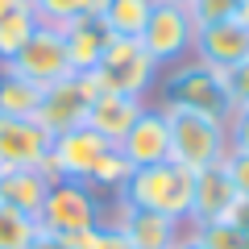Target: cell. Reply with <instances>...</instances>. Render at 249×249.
<instances>
[{
  "mask_svg": "<svg viewBox=\"0 0 249 249\" xmlns=\"http://www.w3.org/2000/svg\"><path fill=\"white\" fill-rule=\"evenodd\" d=\"M162 121L170 133V162L187 166L191 175L204 166H216L229 154V121H216L208 112L162 104Z\"/></svg>",
  "mask_w": 249,
  "mask_h": 249,
  "instance_id": "obj_1",
  "label": "cell"
},
{
  "mask_svg": "<svg viewBox=\"0 0 249 249\" xmlns=\"http://www.w3.org/2000/svg\"><path fill=\"white\" fill-rule=\"evenodd\" d=\"M191 196H196V175L178 162H158V166H137L129 183L121 187L124 204L142 208V212H158L170 220H183L191 212Z\"/></svg>",
  "mask_w": 249,
  "mask_h": 249,
  "instance_id": "obj_2",
  "label": "cell"
},
{
  "mask_svg": "<svg viewBox=\"0 0 249 249\" xmlns=\"http://www.w3.org/2000/svg\"><path fill=\"white\" fill-rule=\"evenodd\" d=\"M162 104L191 108V112H208L216 121H229L237 108L229 96V71L208 67V62H175L170 75L162 79Z\"/></svg>",
  "mask_w": 249,
  "mask_h": 249,
  "instance_id": "obj_3",
  "label": "cell"
},
{
  "mask_svg": "<svg viewBox=\"0 0 249 249\" xmlns=\"http://www.w3.org/2000/svg\"><path fill=\"white\" fill-rule=\"evenodd\" d=\"M100 208H104V199H100L88 183L54 178L50 196H46L42 212H37V229L54 232V237H71V232L96 229L100 224Z\"/></svg>",
  "mask_w": 249,
  "mask_h": 249,
  "instance_id": "obj_4",
  "label": "cell"
},
{
  "mask_svg": "<svg viewBox=\"0 0 249 249\" xmlns=\"http://www.w3.org/2000/svg\"><path fill=\"white\" fill-rule=\"evenodd\" d=\"M100 229H116L129 241V249H175L183 241L187 224L158 212H142V208L124 204L121 196H112V204L100 208Z\"/></svg>",
  "mask_w": 249,
  "mask_h": 249,
  "instance_id": "obj_5",
  "label": "cell"
},
{
  "mask_svg": "<svg viewBox=\"0 0 249 249\" xmlns=\"http://www.w3.org/2000/svg\"><path fill=\"white\" fill-rule=\"evenodd\" d=\"M96 71H100V79H104L108 91L142 100L145 91L154 88V79H158L162 67L142 50L137 37H108L104 54H100V62H96Z\"/></svg>",
  "mask_w": 249,
  "mask_h": 249,
  "instance_id": "obj_6",
  "label": "cell"
},
{
  "mask_svg": "<svg viewBox=\"0 0 249 249\" xmlns=\"http://www.w3.org/2000/svg\"><path fill=\"white\" fill-rule=\"evenodd\" d=\"M142 50L150 54L158 67H175L191 54V42H196V25L187 17L183 4H154L150 21L142 29Z\"/></svg>",
  "mask_w": 249,
  "mask_h": 249,
  "instance_id": "obj_7",
  "label": "cell"
},
{
  "mask_svg": "<svg viewBox=\"0 0 249 249\" xmlns=\"http://www.w3.org/2000/svg\"><path fill=\"white\" fill-rule=\"evenodd\" d=\"M9 67L17 75H25L34 88H50V83L67 79V75H71V62H67L62 29L58 25H37L34 34H29V42L9 58Z\"/></svg>",
  "mask_w": 249,
  "mask_h": 249,
  "instance_id": "obj_8",
  "label": "cell"
},
{
  "mask_svg": "<svg viewBox=\"0 0 249 249\" xmlns=\"http://www.w3.org/2000/svg\"><path fill=\"white\" fill-rule=\"evenodd\" d=\"M108 150H112V145L83 124V129H71V133H58V137H54L50 154H46V162H42V170L50 178H75V183H88L91 166H96Z\"/></svg>",
  "mask_w": 249,
  "mask_h": 249,
  "instance_id": "obj_9",
  "label": "cell"
},
{
  "mask_svg": "<svg viewBox=\"0 0 249 249\" xmlns=\"http://www.w3.org/2000/svg\"><path fill=\"white\" fill-rule=\"evenodd\" d=\"M88 104H91V100L83 96L79 79L67 75V79L42 88V104H37L34 121L42 124L50 137H58V133H71V129H83V121H88Z\"/></svg>",
  "mask_w": 249,
  "mask_h": 249,
  "instance_id": "obj_10",
  "label": "cell"
},
{
  "mask_svg": "<svg viewBox=\"0 0 249 249\" xmlns=\"http://www.w3.org/2000/svg\"><path fill=\"white\" fill-rule=\"evenodd\" d=\"M54 137L37 121H17L0 116V170H21V166H42L50 154Z\"/></svg>",
  "mask_w": 249,
  "mask_h": 249,
  "instance_id": "obj_11",
  "label": "cell"
},
{
  "mask_svg": "<svg viewBox=\"0 0 249 249\" xmlns=\"http://www.w3.org/2000/svg\"><path fill=\"white\" fill-rule=\"evenodd\" d=\"M191 54L208 67H220V71H232L237 62L249 58V25L232 21H216V25L196 29V42H191Z\"/></svg>",
  "mask_w": 249,
  "mask_h": 249,
  "instance_id": "obj_12",
  "label": "cell"
},
{
  "mask_svg": "<svg viewBox=\"0 0 249 249\" xmlns=\"http://www.w3.org/2000/svg\"><path fill=\"white\" fill-rule=\"evenodd\" d=\"M116 150H121V158L133 170L170 162V133H166V121H162V108H145L133 121V129L116 142Z\"/></svg>",
  "mask_w": 249,
  "mask_h": 249,
  "instance_id": "obj_13",
  "label": "cell"
},
{
  "mask_svg": "<svg viewBox=\"0 0 249 249\" xmlns=\"http://www.w3.org/2000/svg\"><path fill=\"white\" fill-rule=\"evenodd\" d=\"M232 204H237V191H232L229 175H224V162H216V166H204V170H196V196H191V212H187V224H191V229L220 224V220H229Z\"/></svg>",
  "mask_w": 249,
  "mask_h": 249,
  "instance_id": "obj_14",
  "label": "cell"
},
{
  "mask_svg": "<svg viewBox=\"0 0 249 249\" xmlns=\"http://www.w3.org/2000/svg\"><path fill=\"white\" fill-rule=\"evenodd\" d=\"M145 112V100H137V96H116V91H108V96H100V100H91L88 104V129L91 133H100L108 145H116L129 129H133V121Z\"/></svg>",
  "mask_w": 249,
  "mask_h": 249,
  "instance_id": "obj_15",
  "label": "cell"
},
{
  "mask_svg": "<svg viewBox=\"0 0 249 249\" xmlns=\"http://www.w3.org/2000/svg\"><path fill=\"white\" fill-rule=\"evenodd\" d=\"M50 183H54V178L46 175L42 166L0 170V204L13 208V212H21V216H34V220H37L46 196H50Z\"/></svg>",
  "mask_w": 249,
  "mask_h": 249,
  "instance_id": "obj_16",
  "label": "cell"
},
{
  "mask_svg": "<svg viewBox=\"0 0 249 249\" xmlns=\"http://www.w3.org/2000/svg\"><path fill=\"white\" fill-rule=\"evenodd\" d=\"M62 42H67L71 75H79V71H91L100 62V54H104V46H108V29L100 25L96 17H75V21L62 25Z\"/></svg>",
  "mask_w": 249,
  "mask_h": 249,
  "instance_id": "obj_17",
  "label": "cell"
},
{
  "mask_svg": "<svg viewBox=\"0 0 249 249\" xmlns=\"http://www.w3.org/2000/svg\"><path fill=\"white\" fill-rule=\"evenodd\" d=\"M37 104H42V88L17 75L9 62H0V116H17V121H34Z\"/></svg>",
  "mask_w": 249,
  "mask_h": 249,
  "instance_id": "obj_18",
  "label": "cell"
},
{
  "mask_svg": "<svg viewBox=\"0 0 249 249\" xmlns=\"http://www.w3.org/2000/svg\"><path fill=\"white\" fill-rule=\"evenodd\" d=\"M150 13L154 0H108V9L100 13V25L108 29V37H142Z\"/></svg>",
  "mask_w": 249,
  "mask_h": 249,
  "instance_id": "obj_19",
  "label": "cell"
},
{
  "mask_svg": "<svg viewBox=\"0 0 249 249\" xmlns=\"http://www.w3.org/2000/svg\"><path fill=\"white\" fill-rule=\"evenodd\" d=\"M37 25H42V21H37L34 4H29V9H9V13H0V62H9L13 54L29 42V34H34Z\"/></svg>",
  "mask_w": 249,
  "mask_h": 249,
  "instance_id": "obj_20",
  "label": "cell"
},
{
  "mask_svg": "<svg viewBox=\"0 0 249 249\" xmlns=\"http://www.w3.org/2000/svg\"><path fill=\"white\" fill-rule=\"evenodd\" d=\"M129 175H133V166H129V162L121 158V150H108L104 158L96 162V166H91V175H88V187L91 191H116V196H121V187L129 183Z\"/></svg>",
  "mask_w": 249,
  "mask_h": 249,
  "instance_id": "obj_21",
  "label": "cell"
},
{
  "mask_svg": "<svg viewBox=\"0 0 249 249\" xmlns=\"http://www.w3.org/2000/svg\"><path fill=\"white\" fill-rule=\"evenodd\" d=\"M37 237V220L0 204V249H25Z\"/></svg>",
  "mask_w": 249,
  "mask_h": 249,
  "instance_id": "obj_22",
  "label": "cell"
},
{
  "mask_svg": "<svg viewBox=\"0 0 249 249\" xmlns=\"http://www.w3.org/2000/svg\"><path fill=\"white\" fill-rule=\"evenodd\" d=\"M191 25L204 29V25H216V21H232L237 17V0H187L183 4Z\"/></svg>",
  "mask_w": 249,
  "mask_h": 249,
  "instance_id": "obj_23",
  "label": "cell"
},
{
  "mask_svg": "<svg viewBox=\"0 0 249 249\" xmlns=\"http://www.w3.org/2000/svg\"><path fill=\"white\" fill-rule=\"evenodd\" d=\"M199 237V245L204 249H245V232L241 229H232L229 220H220V224H204V229H191Z\"/></svg>",
  "mask_w": 249,
  "mask_h": 249,
  "instance_id": "obj_24",
  "label": "cell"
},
{
  "mask_svg": "<svg viewBox=\"0 0 249 249\" xmlns=\"http://www.w3.org/2000/svg\"><path fill=\"white\" fill-rule=\"evenodd\" d=\"M224 175H229L237 199H249V154L229 150V154H224Z\"/></svg>",
  "mask_w": 249,
  "mask_h": 249,
  "instance_id": "obj_25",
  "label": "cell"
},
{
  "mask_svg": "<svg viewBox=\"0 0 249 249\" xmlns=\"http://www.w3.org/2000/svg\"><path fill=\"white\" fill-rule=\"evenodd\" d=\"M229 96H232V108H249V58L229 71Z\"/></svg>",
  "mask_w": 249,
  "mask_h": 249,
  "instance_id": "obj_26",
  "label": "cell"
},
{
  "mask_svg": "<svg viewBox=\"0 0 249 249\" xmlns=\"http://www.w3.org/2000/svg\"><path fill=\"white\" fill-rule=\"evenodd\" d=\"M229 150L249 154V108H237L229 116Z\"/></svg>",
  "mask_w": 249,
  "mask_h": 249,
  "instance_id": "obj_27",
  "label": "cell"
},
{
  "mask_svg": "<svg viewBox=\"0 0 249 249\" xmlns=\"http://www.w3.org/2000/svg\"><path fill=\"white\" fill-rule=\"evenodd\" d=\"M25 249H71V245H67V241H62V237H54V232H46V229H37V237L29 241Z\"/></svg>",
  "mask_w": 249,
  "mask_h": 249,
  "instance_id": "obj_28",
  "label": "cell"
},
{
  "mask_svg": "<svg viewBox=\"0 0 249 249\" xmlns=\"http://www.w3.org/2000/svg\"><path fill=\"white\" fill-rule=\"evenodd\" d=\"M229 224H232V229H241V232H249V199H237V204H232Z\"/></svg>",
  "mask_w": 249,
  "mask_h": 249,
  "instance_id": "obj_29",
  "label": "cell"
},
{
  "mask_svg": "<svg viewBox=\"0 0 249 249\" xmlns=\"http://www.w3.org/2000/svg\"><path fill=\"white\" fill-rule=\"evenodd\" d=\"M104 9H108V0H79V17H96L100 21Z\"/></svg>",
  "mask_w": 249,
  "mask_h": 249,
  "instance_id": "obj_30",
  "label": "cell"
},
{
  "mask_svg": "<svg viewBox=\"0 0 249 249\" xmlns=\"http://www.w3.org/2000/svg\"><path fill=\"white\" fill-rule=\"evenodd\" d=\"M175 249H204V245H199V237H196V232L187 229V232H183V241H178Z\"/></svg>",
  "mask_w": 249,
  "mask_h": 249,
  "instance_id": "obj_31",
  "label": "cell"
},
{
  "mask_svg": "<svg viewBox=\"0 0 249 249\" xmlns=\"http://www.w3.org/2000/svg\"><path fill=\"white\" fill-rule=\"evenodd\" d=\"M237 21H241V25H249V0H237Z\"/></svg>",
  "mask_w": 249,
  "mask_h": 249,
  "instance_id": "obj_32",
  "label": "cell"
},
{
  "mask_svg": "<svg viewBox=\"0 0 249 249\" xmlns=\"http://www.w3.org/2000/svg\"><path fill=\"white\" fill-rule=\"evenodd\" d=\"M154 4H187V0H154Z\"/></svg>",
  "mask_w": 249,
  "mask_h": 249,
  "instance_id": "obj_33",
  "label": "cell"
},
{
  "mask_svg": "<svg viewBox=\"0 0 249 249\" xmlns=\"http://www.w3.org/2000/svg\"><path fill=\"white\" fill-rule=\"evenodd\" d=\"M245 249H249V232H245Z\"/></svg>",
  "mask_w": 249,
  "mask_h": 249,
  "instance_id": "obj_34",
  "label": "cell"
}]
</instances>
